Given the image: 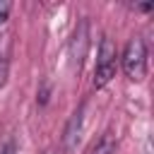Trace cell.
<instances>
[{
	"mask_svg": "<svg viewBox=\"0 0 154 154\" xmlns=\"http://www.w3.org/2000/svg\"><path fill=\"white\" fill-rule=\"evenodd\" d=\"M120 65H123V72L128 75V79L132 82H142L144 75H147V46L140 36H132L123 51V58H120Z\"/></svg>",
	"mask_w": 154,
	"mask_h": 154,
	"instance_id": "cell-1",
	"label": "cell"
},
{
	"mask_svg": "<svg viewBox=\"0 0 154 154\" xmlns=\"http://www.w3.org/2000/svg\"><path fill=\"white\" fill-rule=\"evenodd\" d=\"M116 70H118L116 46H113V41L108 36H103L101 43H99V55H96V67H94V87L96 89L106 87L116 77Z\"/></svg>",
	"mask_w": 154,
	"mask_h": 154,
	"instance_id": "cell-2",
	"label": "cell"
},
{
	"mask_svg": "<svg viewBox=\"0 0 154 154\" xmlns=\"http://www.w3.org/2000/svg\"><path fill=\"white\" fill-rule=\"evenodd\" d=\"M87 51H89V22L79 19V24L75 26V34L70 38V65H72V70L79 72Z\"/></svg>",
	"mask_w": 154,
	"mask_h": 154,
	"instance_id": "cell-3",
	"label": "cell"
},
{
	"mask_svg": "<svg viewBox=\"0 0 154 154\" xmlns=\"http://www.w3.org/2000/svg\"><path fill=\"white\" fill-rule=\"evenodd\" d=\"M82 116H84V106H79V108L70 116V120H67V125H65V130H63V154H72L75 147L79 144Z\"/></svg>",
	"mask_w": 154,
	"mask_h": 154,
	"instance_id": "cell-4",
	"label": "cell"
},
{
	"mask_svg": "<svg viewBox=\"0 0 154 154\" xmlns=\"http://www.w3.org/2000/svg\"><path fill=\"white\" fill-rule=\"evenodd\" d=\"M91 154H116V140H113L111 135L101 137V140L96 142V147L91 149Z\"/></svg>",
	"mask_w": 154,
	"mask_h": 154,
	"instance_id": "cell-5",
	"label": "cell"
},
{
	"mask_svg": "<svg viewBox=\"0 0 154 154\" xmlns=\"http://www.w3.org/2000/svg\"><path fill=\"white\" fill-rule=\"evenodd\" d=\"M7 72H10V63L0 55V89L5 87V82H7Z\"/></svg>",
	"mask_w": 154,
	"mask_h": 154,
	"instance_id": "cell-6",
	"label": "cell"
},
{
	"mask_svg": "<svg viewBox=\"0 0 154 154\" xmlns=\"http://www.w3.org/2000/svg\"><path fill=\"white\" fill-rule=\"evenodd\" d=\"M10 2H0V26L5 24V19H7V12H10Z\"/></svg>",
	"mask_w": 154,
	"mask_h": 154,
	"instance_id": "cell-7",
	"label": "cell"
},
{
	"mask_svg": "<svg viewBox=\"0 0 154 154\" xmlns=\"http://www.w3.org/2000/svg\"><path fill=\"white\" fill-rule=\"evenodd\" d=\"M0 154H17V144H14L12 140H10V142H7V144H5L2 149H0Z\"/></svg>",
	"mask_w": 154,
	"mask_h": 154,
	"instance_id": "cell-8",
	"label": "cell"
},
{
	"mask_svg": "<svg viewBox=\"0 0 154 154\" xmlns=\"http://www.w3.org/2000/svg\"><path fill=\"white\" fill-rule=\"evenodd\" d=\"M43 154H55V152H53V149H46V152H43Z\"/></svg>",
	"mask_w": 154,
	"mask_h": 154,
	"instance_id": "cell-9",
	"label": "cell"
}]
</instances>
